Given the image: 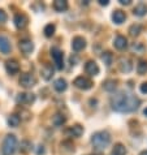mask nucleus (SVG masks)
Listing matches in <instances>:
<instances>
[{"label":"nucleus","instance_id":"nucleus-1","mask_svg":"<svg viewBox=\"0 0 147 155\" xmlns=\"http://www.w3.org/2000/svg\"><path fill=\"white\" fill-rule=\"evenodd\" d=\"M139 104H141L139 99L136 95H133L132 93L125 91V90H120V91H117L111 98L112 108L121 114L134 112L139 107Z\"/></svg>","mask_w":147,"mask_h":155},{"label":"nucleus","instance_id":"nucleus-23","mask_svg":"<svg viewBox=\"0 0 147 155\" xmlns=\"http://www.w3.org/2000/svg\"><path fill=\"white\" fill-rule=\"evenodd\" d=\"M102 61L106 64V67H111L112 61H113V55H112L111 51H104L102 54Z\"/></svg>","mask_w":147,"mask_h":155},{"label":"nucleus","instance_id":"nucleus-34","mask_svg":"<svg viewBox=\"0 0 147 155\" xmlns=\"http://www.w3.org/2000/svg\"><path fill=\"white\" fill-rule=\"evenodd\" d=\"M99 4H100V5H108V4H109V0H99Z\"/></svg>","mask_w":147,"mask_h":155},{"label":"nucleus","instance_id":"nucleus-8","mask_svg":"<svg viewBox=\"0 0 147 155\" xmlns=\"http://www.w3.org/2000/svg\"><path fill=\"white\" fill-rule=\"evenodd\" d=\"M5 69L11 76H13L20 72V64L16 59H9L5 61Z\"/></svg>","mask_w":147,"mask_h":155},{"label":"nucleus","instance_id":"nucleus-18","mask_svg":"<svg viewBox=\"0 0 147 155\" xmlns=\"http://www.w3.org/2000/svg\"><path fill=\"white\" fill-rule=\"evenodd\" d=\"M82 133H83V128H82L81 125H74V127H70L69 129H67L65 130V134L70 136V137H81Z\"/></svg>","mask_w":147,"mask_h":155},{"label":"nucleus","instance_id":"nucleus-21","mask_svg":"<svg viewBox=\"0 0 147 155\" xmlns=\"http://www.w3.org/2000/svg\"><path fill=\"white\" fill-rule=\"evenodd\" d=\"M54 9L56 12H65L68 9V2H65V0H55Z\"/></svg>","mask_w":147,"mask_h":155},{"label":"nucleus","instance_id":"nucleus-10","mask_svg":"<svg viewBox=\"0 0 147 155\" xmlns=\"http://www.w3.org/2000/svg\"><path fill=\"white\" fill-rule=\"evenodd\" d=\"M18 47H20V50L22 54L29 55V54H31L33 50H34V43L29 39H22V41H20Z\"/></svg>","mask_w":147,"mask_h":155},{"label":"nucleus","instance_id":"nucleus-13","mask_svg":"<svg viewBox=\"0 0 147 155\" xmlns=\"http://www.w3.org/2000/svg\"><path fill=\"white\" fill-rule=\"evenodd\" d=\"M86 47V41H85V38H82V37H74L73 38V41H72V48L74 50V51H82Z\"/></svg>","mask_w":147,"mask_h":155},{"label":"nucleus","instance_id":"nucleus-6","mask_svg":"<svg viewBox=\"0 0 147 155\" xmlns=\"http://www.w3.org/2000/svg\"><path fill=\"white\" fill-rule=\"evenodd\" d=\"M73 85H74L77 89H80V90H89V89L93 87L91 80L86 78V77H83V76L77 77V78L73 81Z\"/></svg>","mask_w":147,"mask_h":155},{"label":"nucleus","instance_id":"nucleus-17","mask_svg":"<svg viewBox=\"0 0 147 155\" xmlns=\"http://www.w3.org/2000/svg\"><path fill=\"white\" fill-rule=\"evenodd\" d=\"M113 46L117 50H125L128 47V39L124 35H117L113 41Z\"/></svg>","mask_w":147,"mask_h":155},{"label":"nucleus","instance_id":"nucleus-24","mask_svg":"<svg viewBox=\"0 0 147 155\" xmlns=\"http://www.w3.org/2000/svg\"><path fill=\"white\" fill-rule=\"evenodd\" d=\"M111 155H126V147L122 143H116L112 149Z\"/></svg>","mask_w":147,"mask_h":155},{"label":"nucleus","instance_id":"nucleus-11","mask_svg":"<svg viewBox=\"0 0 147 155\" xmlns=\"http://www.w3.org/2000/svg\"><path fill=\"white\" fill-rule=\"evenodd\" d=\"M85 72L87 73L89 76H96L99 74V67H98V64L94 61V60H89L87 63L85 64Z\"/></svg>","mask_w":147,"mask_h":155},{"label":"nucleus","instance_id":"nucleus-27","mask_svg":"<svg viewBox=\"0 0 147 155\" xmlns=\"http://www.w3.org/2000/svg\"><path fill=\"white\" fill-rule=\"evenodd\" d=\"M20 123H21V117H20L18 115H16V114L11 115L9 117H8V124H9V127H12V128L18 127Z\"/></svg>","mask_w":147,"mask_h":155},{"label":"nucleus","instance_id":"nucleus-5","mask_svg":"<svg viewBox=\"0 0 147 155\" xmlns=\"http://www.w3.org/2000/svg\"><path fill=\"white\" fill-rule=\"evenodd\" d=\"M51 56H52L54 61L56 64V68H57V69H63L64 68V55L61 52V50L57 48V47H52V48H51Z\"/></svg>","mask_w":147,"mask_h":155},{"label":"nucleus","instance_id":"nucleus-35","mask_svg":"<svg viewBox=\"0 0 147 155\" xmlns=\"http://www.w3.org/2000/svg\"><path fill=\"white\" fill-rule=\"evenodd\" d=\"M139 155H147V150H145V151H142Z\"/></svg>","mask_w":147,"mask_h":155},{"label":"nucleus","instance_id":"nucleus-29","mask_svg":"<svg viewBox=\"0 0 147 155\" xmlns=\"http://www.w3.org/2000/svg\"><path fill=\"white\" fill-rule=\"evenodd\" d=\"M55 30H56L55 25L54 24H48V25H46L44 26V30H43V31H44V35L47 38H51L55 34Z\"/></svg>","mask_w":147,"mask_h":155},{"label":"nucleus","instance_id":"nucleus-15","mask_svg":"<svg viewBox=\"0 0 147 155\" xmlns=\"http://www.w3.org/2000/svg\"><path fill=\"white\" fill-rule=\"evenodd\" d=\"M125 20H126V15H125L122 11H120V9L113 11V13H112V21H113L115 24L121 25L122 22H125Z\"/></svg>","mask_w":147,"mask_h":155},{"label":"nucleus","instance_id":"nucleus-4","mask_svg":"<svg viewBox=\"0 0 147 155\" xmlns=\"http://www.w3.org/2000/svg\"><path fill=\"white\" fill-rule=\"evenodd\" d=\"M18 82L25 89H31L37 85V78L31 74V73H22L20 77V80H18Z\"/></svg>","mask_w":147,"mask_h":155},{"label":"nucleus","instance_id":"nucleus-19","mask_svg":"<svg viewBox=\"0 0 147 155\" xmlns=\"http://www.w3.org/2000/svg\"><path fill=\"white\" fill-rule=\"evenodd\" d=\"M133 13L138 16V17H143L147 15V5L145 3H139V4H137L136 8L133 9Z\"/></svg>","mask_w":147,"mask_h":155},{"label":"nucleus","instance_id":"nucleus-28","mask_svg":"<svg viewBox=\"0 0 147 155\" xmlns=\"http://www.w3.org/2000/svg\"><path fill=\"white\" fill-rule=\"evenodd\" d=\"M137 72L138 74L143 76L147 73V61L146 60H139V63L137 64Z\"/></svg>","mask_w":147,"mask_h":155},{"label":"nucleus","instance_id":"nucleus-36","mask_svg":"<svg viewBox=\"0 0 147 155\" xmlns=\"http://www.w3.org/2000/svg\"><path fill=\"white\" fill-rule=\"evenodd\" d=\"M143 115H145L146 117H147V108H145V111H143Z\"/></svg>","mask_w":147,"mask_h":155},{"label":"nucleus","instance_id":"nucleus-9","mask_svg":"<svg viewBox=\"0 0 147 155\" xmlns=\"http://www.w3.org/2000/svg\"><path fill=\"white\" fill-rule=\"evenodd\" d=\"M28 24H29V18H28V16L26 15H24V13H17L15 16V25H16V28L17 29H25L28 26Z\"/></svg>","mask_w":147,"mask_h":155},{"label":"nucleus","instance_id":"nucleus-22","mask_svg":"<svg viewBox=\"0 0 147 155\" xmlns=\"http://www.w3.org/2000/svg\"><path fill=\"white\" fill-rule=\"evenodd\" d=\"M116 86H117V81L116 80H106L104 82H103V89L106 90V91H115Z\"/></svg>","mask_w":147,"mask_h":155},{"label":"nucleus","instance_id":"nucleus-31","mask_svg":"<svg viewBox=\"0 0 147 155\" xmlns=\"http://www.w3.org/2000/svg\"><path fill=\"white\" fill-rule=\"evenodd\" d=\"M7 20H8V16H7V13H5V11H4V9H0V24L7 22Z\"/></svg>","mask_w":147,"mask_h":155},{"label":"nucleus","instance_id":"nucleus-32","mask_svg":"<svg viewBox=\"0 0 147 155\" xmlns=\"http://www.w3.org/2000/svg\"><path fill=\"white\" fill-rule=\"evenodd\" d=\"M139 90H141V93H142V94H147V82L141 84Z\"/></svg>","mask_w":147,"mask_h":155},{"label":"nucleus","instance_id":"nucleus-26","mask_svg":"<svg viewBox=\"0 0 147 155\" xmlns=\"http://www.w3.org/2000/svg\"><path fill=\"white\" fill-rule=\"evenodd\" d=\"M142 25H139V24H134V25H132L130 28H129V34H130L132 37H138L139 34L142 33Z\"/></svg>","mask_w":147,"mask_h":155},{"label":"nucleus","instance_id":"nucleus-37","mask_svg":"<svg viewBox=\"0 0 147 155\" xmlns=\"http://www.w3.org/2000/svg\"><path fill=\"white\" fill-rule=\"evenodd\" d=\"M90 155H95V154H90Z\"/></svg>","mask_w":147,"mask_h":155},{"label":"nucleus","instance_id":"nucleus-12","mask_svg":"<svg viewBox=\"0 0 147 155\" xmlns=\"http://www.w3.org/2000/svg\"><path fill=\"white\" fill-rule=\"evenodd\" d=\"M119 69L122 73H129L133 69V64L128 58H121L119 60Z\"/></svg>","mask_w":147,"mask_h":155},{"label":"nucleus","instance_id":"nucleus-33","mask_svg":"<svg viewBox=\"0 0 147 155\" xmlns=\"http://www.w3.org/2000/svg\"><path fill=\"white\" fill-rule=\"evenodd\" d=\"M120 4H122V5H129V4L132 3V0H119Z\"/></svg>","mask_w":147,"mask_h":155},{"label":"nucleus","instance_id":"nucleus-16","mask_svg":"<svg viewBox=\"0 0 147 155\" xmlns=\"http://www.w3.org/2000/svg\"><path fill=\"white\" fill-rule=\"evenodd\" d=\"M41 74L46 81L51 80L52 78V76H54V67L51 65V64H46V65L41 69Z\"/></svg>","mask_w":147,"mask_h":155},{"label":"nucleus","instance_id":"nucleus-7","mask_svg":"<svg viewBox=\"0 0 147 155\" xmlns=\"http://www.w3.org/2000/svg\"><path fill=\"white\" fill-rule=\"evenodd\" d=\"M35 101V95L33 93H21L17 95V102L21 104H33Z\"/></svg>","mask_w":147,"mask_h":155},{"label":"nucleus","instance_id":"nucleus-25","mask_svg":"<svg viewBox=\"0 0 147 155\" xmlns=\"http://www.w3.org/2000/svg\"><path fill=\"white\" fill-rule=\"evenodd\" d=\"M65 121H67V117L64 115H61V114H56V115H54V117H52V123H54V125H56V127H61Z\"/></svg>","mask_w":147,"mask_h":155},{"label":"nucleus","instance_id":"nucleus-2","mask_svg":"<svg viewBox=\"0 0 147 155\" xmlns=\"http://www.w3.org/2000/svg\"><path fill=\"white\" fill-rule=\"evenodd\" d=\"M91 143L98 151H103L108 147L111 143V134L107 130H99L95 132L91 136Z\"/></svg>","mask_w":147,"mask_h":155},{"label":"nucleus","instance_id":"nucleus-3","mask_svg":"<svg viewBox=\"0 0 147 155\" xmlns=\"http://www.w3.org/2000/svg\"><path fill=\"white\" fill-rule=\"evenodd\" d=\"M17 149V138L15 134H7L2 145L3 155H13Z\"/></svg>","mask_w":147,"mask_h":155},{"label":"nucleus","instance_id":"nucleus-30","mask_svg":"<svg viewBox=\"0 0 147 155\" xmlns=\"http://www.w3.org/2000/svg\"><path fill=\"white\" fill-rule=\"evenodd\" d=\"M31 150V143H30L29 141H24L21 142V151L22 153H28Z\"/></svg>","mask_w":147,"mask_h":155},{"label":"nucleus","instance_id":"nucleus-20","mask_svg":"<svg viewBox=\"0 0 147 155\" xmlns=\"http://www.w3.org/2000/svg\"><path fill=\"white\" fill-rule=\"evenodd\" d=\"M54 87L56 91H59V93H63V91H65L67 87H68V85H67V81L64 80V78H57L54 82Z\"/></svg>","mask_w":147,"mask_h":155},{"label":"nucleus","instance_id":"nucleus-14","mask_svg":"<svg viewBox=\"0 0 147 155\" xmlns=\"http://www.w3.org/2000/svg\"><path fill=\"white\" fill-rule=\"evenodd\" d=\"M11 50H12V47H11L9 39H8L7 37H4V35H0V52L9 54Z\"/></svg>","mask_w":147,"mask_h":155}]
</instances>
